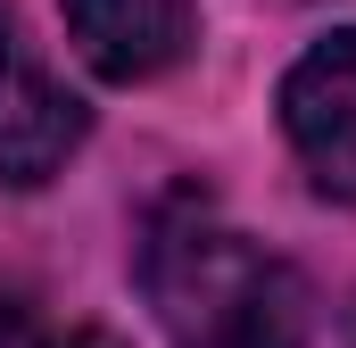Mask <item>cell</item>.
Wrapping results in <instances>:
<instances>
[{
    "mask_svg": "<svg viewBox=\"0 0 356 348\" xmlns=\"http://www.w3.org/2000/svg\"><path fill=\"white\" fill-rule=\"evenodd\" d=\"M149 290L175 324V348H307V282L241 249V232H158Z\"/></svg>",
    "mask_w": 356,
    "mask_h": 348,
    "instance_id": "1",
    "label": "cell"
},
{
    "mask_svg": "<svg viewBox=\"0 0 356 348\" xmlns=\"http://www.w3.org/2000/svg\"><path fill=\"white\" fill-rule=\"evenodd\" d=\"M282 133L323 199H356V25L323 33L282 75Z\"/></svg>",
    "mask_w": 356,
    "mask_h": 348,
    "instance_id": "2",
    "label": "cell"
},
{
    "mask_svg": "<svg viewBox=\"0 0 356 348\" xmlns=\"http://www.w3.org/2000/svg\"><path fill=\"white\" fill-rule=\"evenodd\" d=\"M83 150V100L42 67V50L0 17V182L33 191Z\"/></svg>",
    "mask_w": 356,
    "mask_h": 348,
    "instance_id": "3",
    "label": "cell"
},
{
    "mask_svg": "<svg viewBox=\"0 0 356 348\" xmlns=\"http://www.w3.org/2000/svg\"><path fill=\"white\" fill-rule=\"evenodd\" d=\"M199 8L191 0H67V33L91 75L108 84H149L191 50Z\"/></svg>",
    "mask_w": 356,
    "mask_h": 348,
    "instance_id": "4",
    "label": "cell"
},
{
    "mask_svg": "<svg viewBox=\"0 0 356 348\" xmlns=\"http://www.w3.org/2000/svg\"><path fill=\"white\" fill-rule=\"evenodd\" d=\"M0 348H58V340H50L25 307H0Z\"/></svg>",
    "mask_w": 356,
    "mask_h": 348,
    "instance_id": "5",
    "label": "cell"
}]
</instances>
